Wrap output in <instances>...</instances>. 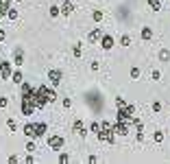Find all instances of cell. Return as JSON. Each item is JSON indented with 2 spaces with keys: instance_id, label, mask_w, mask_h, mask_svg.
Listing matches in <instances>:
<instances>
[{
  "instance_id": "obj_13",
  "label": "cell",
  "mask_w": 170,
  "mask_h": 164,
  "mask_svg": "<svg viewBox=\"0 0 170 164\" xmlns=\"http://www.w3.org/2000/svg\"><path fill=\"white\" fill-rule=\"evenodd\" d=\"M72 55H74L77 59H81V57H83V44H81V42H77V44H74V48H72Z\"/></svg>"
},
{
  "instance_id": "obj_7",
  "label": "cell",
  "mask_w": 170,
  "mask_h": 164,
  "mask_svg": "<svg viewBox=\"0 0 170 164\" xmlns=\"http://www.w3.org/2000/svg\"><path fill=\"white\" fill-rule=\"evenodd\" d=\"M0 77H2L5 81L11 79V64L9 61H0Z\"/></svg>"
},
{
  "instance_id": "obj_18",
  "label": "cell",
  "mask_w": 170,
  "mask_h": 164,
  "mask_svg": "<svg viewBox=\"0 0 170 164\" xmlns=\"http://www.w3.org/2000/svg\"><path fill=\"white\" fill-rule=\"evenodd\" d=\"M148 7L153 11H161V2H159V0H148Z\"/></svg>"
},
{
  "instance_id": "obj_26",
  "label": "cell",
  "mask_w": 170,
  "mask_h": 164,
  "mask_svg": "<svg viewBox=\"0 0 170 164\" xmlns=\"http://www.w3.org/2000/svg\"><path fill=\"white\" fill-rule=\"evenodd\" d=\"M155 142H164V131H155Z\"/></svg>"
},
{
  "instance_id": "obj_29",
  "label": "cell",
  "mask_w": 170,
  "mask_h": 164,
  "mask_svg": "<svg viewBox=\"0 0 170 164\" xmlns=\"http://www.w3.org/2000/svg\"><path fill=\"white\" fill-rule=\"evenodd\" d=\"M9 105V99L7 96H0V107H7Z\"/></svg>"
},
{
  "instance_id": "obj_28",
  "label": "cell",
  "mask_w": 170,
  "mask_h": 164,
  "mask_svg": "<svg viewBox=\"0 0 170 164\" xmlns=\"http://www.w3.org/2000/svg\"><path fill=\"white\" fill-rule=\"evenodd\" d=\"M153 112H161V103L159 101H153Z\"/></svg>"
},
{
  "instance_id": "obj_1",
  "label": "cell",
  "mask_w": 170,
  "mask_h": 164,
  "mask_svg": "<svg viewBox=\"0 0 170 164\" xmlns=\"http://www.w3.org/2000/svg\"><path fill=\"white\" fill-rule=\"evenodd\" d=\"M35 109H37L35 90H33L29 83H22V114H24V116H31Z\"/></svg>"
},
{
  "instance_id": "obj_16",
  "label": "cell",
  "mask_w": 170,
  "mask_h": 164,
  "mask_svg": "<svg viewBox=\"0 0 170 164\" xmlns=\"http://www.w3.org/2000/svg\"><path fill=\"white\" fill-rule=\"evenodd\" d=\"M101 35H103V33H101V29H94V31H92V33L87 35V39H89V42L94 44V42H98V39H101Z\"/></svg>"
},
{
  "instance_id": "obj_21",
  "label": "cell",
  "mask_w": 170,
  "mask_h": 164,
  "mask_svg": "<svg viewBox=\"0 0 170 164\" xmlns=\"http://www.w3.org/2000/svg\"><path fill=\"white\" fill-rule=\"evenodd\" d=\"M11 77H13V83H22V72H20V70L11 72Z\"/></svg>"
},
{
  "instance_id": "obj_8",
  "label": "cell",
  "mask_w": 170,
  "mask_h": 164,
  "mask_svg": "<svg viewBox=\"0 0 170 164\" xmlns=\"http://www.w3.org/2000/svg\"><path fill=\"white\" fill-rule=\"evenodd\" d=\"M101 46H103V51H111L113 48V37L111 35H101Z\"/></svg>"
},
{
  "instance_id": "obj_10",
  "label": "cell",
  "mask_w": 170,
  "mask_h": 164,
  "mask_svg": "<svg viewBox=\"0 0 170 164\" xmlns=\"http://www.w3.org/2000/svg\"><path fill=\"white\" fill-rule=\"evenodd\" d=\"M46 131H48V125H46V123H37V125H35V133H33V138H42Z\"/></svg>"
},
{
  "instance_id": "obj_12",
  "label": "cell",
  "mask_w": 170,
  "mask_h": 164,
  "mask_svg": "<svg viewBox=\"0 0 170 164\" xmlns=\"http://www.w3.org/2000/svg\"><path fill=\"white\" fill-rule=\"evenodd\" d=\"M142 39H144V42H151V39H153V29H151V27H144V29H142Z\"/></svg>"
},
{
  "instance_id": "obj_34",
  "label": "cell",
  "mask_w": 170,
  "mask_h": 164,
  "mask_svg": "<svg viewBox=\"0 0 170 164\" xmlns=\"http://www.w3.org/2000/svg\"><path fill=\"white\" fill-rule=\"evenodd\" d=\"M5 37H7V33H5V31H2V29H0V42H2V39H5Z\"/></svg>"
},
{
  "instance_id": "obj_36",
  "label": "cell",
  "mask_w": 170,
  "mask_h": 164,
  "mask_svg": "<svg viewBox=\"0 0 170 164\" xmlns=\"http://www.w3.org/2000/svg\"><path fill=\"white\" fill-rule=\"evenodd\" d=\"M18 2H20V0H18Z\"/></svg>"
},
{
  "instance_id": "obj_24",
  "label": "cell",
  "mask_w": 170,
  "mask_h": 164,
  "mask_svg": "<svg viewBox=\"0 0 170 164\" xmlns=\"http://www.w3.org/2000/svg\"><path fill=\"white\" fill-rule=\"evenodd\" d=\"M7 15H9V20H18V11H15V9H11V7H9Z\"/></svg>"
},
{
  "instance_id": "obj_2",
  "label": "cell",
  "mask_w": 170,
  "mask_h": 164,
  "mask_svg": "<svg viewBox=\"0 0 170 164\" xmlns=\"http://www.w3.org/2000/svg\"><path fill=\"white\" fill-rule=\"evenodd\" d=\"M55 99H57L55 90L48 88V85H39V88L35 90V103H37V107H42V105H46V103H53Z\"/></svg>"
},
{
  "instance_id": "obj_27",
  "label": "cell",
  "mask_w": 170,
  "mask_h": 164,
  "mask_svg": "<svg viewBox=\"0 0 170 164\" xmlns=\"http://www.w3.org/2000/svg\"><path fill=\"white\" fill-rule=\"evenodd\" d=\"M151 79H153V81H159V79H161V72H159V70H153V72H151Z\"/></svg>"
},
{
  "instance_id": "obj_3",
  "label": "cell",
  "mask_w": 170,
  "mask_h": 164,
  "mask_svg": "<svg viewBox=\"0 0 170 164\" xmlns=\"http://www.w3.org/2000/svg\"><path fill=\"white\" fill-rule=\"evenodd\" d=\"M96 136H98V140H105V142H113V140H116V133H113V125H109L107 121H103L101 123V127H98V133H96Z\"/></svg>"
},
{
  "instance_id": "obj_22",
  "label": "cell",
  "mask_w": 170,
  "mask_h": 164,
  "mask_svg": "<svg viewBox=\"0 0 170 164\" xmlns=\"http://www.w3.org/2000/svg\"><path fill=\"white\" fill-rule=\"evenodd\" d=\"M48 13H50V18H57V15L61 13V9H59L57 5H53V7H50V11H48Z\"/></svg>"
},
{
  "instance_id": "obj_33",
  "label": "cell",
  "mask_w": 170,
  "mask_h": 164,
  "mask_svg": "<svg viewBox=\"0 0 170 164\" xmlns=\"http://www.w3.org/2000/svg\"><path fill=\"white\" fill-rule=\"evenodd\" d=\"M70 105H72V101H70V99H63V109H68Z\"/></svg>"
},
{
  "instance_id": "obj_25",
  "label": "cell",
  "mask_w": 170,
  "mask_h": 164,
  "mask_svg": "<svg viewBox=\"0 0 170 164\" xmlns=\"http://www.w3.org/2000/svg\"><path fill=\"white\" fill-rule=\"evenodd\" d=\"M7 127H9L11 131H15V129H18V123H15L13 118H9V121H7Z\"/></svg>"
},
{
  "instance_id": "obj_32",
  "label": "cell",
  "mask_w": 170,
  "mask_h": 164,
  "mask_svg": "<svg viewBox=\"0 0 170 164\" xmlns=\"http://www.w3.org/2000/svg\"><path fill=\"white\" fill-rule=\"evenodd\" d=\"M98 127H101V123H92V131L94 133H98Z\"/></svg>"
},
{
  "instance_id": "obj_17",
  "label": "cell",
  "mask_w": 170,
  "mask_h": 164,
  "mask_svg": "<svg viewBox=\"0 0 170 164\" xmlns=\"http://www.w3.org/2000/svg\"><path fill=\"white\" fill-rule=\"evenodd\" d=\"M33 133H35V125L33 123H26V125H24V136L33 138Z\"/></svg>"
},
{
  "instance_id": "obj_9",
  "label": "cell",
  "mask_w": 170,
  "mask_h": 164,
  "mask_svg": "<svg viewBox=\"0 0 170 164\" xmlns=\"http://www.w3.org/2000/svg\"><path fill=\"white\" fill-rule=\"evenodd\" d=\"M13 64L15 66H24V51L22 48H15L13 51Z\"/></svg>"
},
{
  "instance_id": "obj_20",
  "label": "cell",
  "mask_w": 170,
  "mask_h": 164,
  "mask_svg": "<svg viewBox=\"0 0 170 164\" xmlns=\"http://www.w3.org/2000/svg\"><path fill=\"white\" fill-rule=\"evenodd\" d=\"M120 46H125V48H127V46H131V37H129V35H122V37H120Z\"/></svg>"
},
{
  "instance_id": "obj_30",
  "label": "cell",
  "mask_w": 170,
  "mask_h": 164,
  "mask_svg": "<svg viewBox=\"0 0 170 164\" xmlns=\"http://www.w3.org/2000/svg\"><path fill=\"white\" fill-rule=\"evenodd\" d=\"M68 160H70L68 153H59V162H68Z\"/></svg>"
},
{
  "instance_id": "obj_15",
  "label": "cell",
  "mask_w": 170,
  "mask_h": 164,
  "mask_svg": "<svg viewBox=\"0 0 170 164\" xmlns=\"http://www.w3.org/2000/svg\"><path fill=\"white\" fill-rule=\"evenodd\" d=\"M159 61H161V64H168V61H170V51H168V48H161V51H159Z\"/></svg>"
},
{
  "instance_id": "obj_5",
  "label": "cell",
  "mask_w": 170,
  "mask_h": 164,
  "mask_svg": "<svg viewBox=\"0 0 170 164\" xmlns=\"http://www.w3.org/2000/svg\"><path fill=\"white\" fill-rule=\"evenodd\" d=\"M61 79H63V72H61V70H57V68L48 70V81H50L53 85H59V83H61Z\"/></svg>"
},
{
  "instance_id": "obj_31",
  "label": "cell",
  "mask_w": 170,
  "mask_h": 164,
  "mask_svg": "<svg viewBox=\"0 0 170 164\" xmlns=\"http://www.w3.org/2000/svg\"><path fill=\"white\" fill-rule=\"evenodd\" d=\"M26 151L33 153V151H35V142H29V145H26Z\"/></svg>"
},
{
  "instance_id": "obj_14",
  "label": "cell",
  "mask_w": 170,
  "mask_h": 164,
  "mask_svg": "<svg viewBox=\"0 0 170 164\" xmlns=\"http://www.w3.org/2000/svg\"><path fill=\"white\" fill-rule=\"evenodd\" d=\"M9 0H0V20H2L5 15H7V11H9Z\"/></svg>"
},
{
  "instance_id": "obj_19",
  "label": "cell",
  "mask_w": 170,
  "mask_h": 164,
  "mask_svg": "<svg viewBox=\"0 0 170 164\" xmlns=\"http://www.w3.org/2000/svg\"><path fill=\"white\" fill-rule=\"evenodd\" d=\"M103 15H105V13L98 9V11H94V13H92V20H94V22H101V20H103Z\"/></svg>"
},
{
  "instance_id": "obj_4",
  "label": "cell",
  "mask_w": 170,
  "mask_h": 164,
  "mask_svg": "<svg viewBox=\"0 0 170 164\" xmlns=\"http://www.w3.org/2000/svg\"><path fill=\"white\" fill-rule=\"evenodd\" d=\"M63 145H65V138L63 136H48V147H50V149L59 151Z\"/></svg>"
},
{
  "instance_id": "obj_35",
  "label": "cell",
  "mask_w": 170,
  "mask_h": 164,
  "mask_svg": "<svg viewBox=\"0 0 170 164\" xmlns=\"http://www.w3.org/2000/svg\"><path fill=\"white\" fill-rule=\"evenodd\" d=\"M0 53H2V44H0Z\"/></svg>"
},
{
  "instance_id": "obj_6",
  "label": "cell",
  "mask_w": 170,
  "mask_h": 164,
  "mask_svg": "<svg viewBox=\"0 0 170 164\" xmlns=\"http://www.w3.org/2000/svg\"><path fill=\"white\" fill-rule=\"evenodd\" d=\"M72 129H74V133H77V136H81V138H85V136H87V129H85V125H83V121H81V118H77V121H74Z\"/></svg>"
},
{
  "instance_id": "obj_11",
  "label": "cell",
  "mask_w": 170,
  "mask_h": 164,
  "mask_svg": "<svg viewBox=\"0 0 170 164\" xmlns=\"http://www.w3.org/2000/svg\"><path fill=\"white\" fill-rule=\"evenodd\" d=\"M59 9H61V13H63V15H70L72 11H74V5H72L70 0H65V2H63V5H61Z\"/></svg>"
},
{
  "instance_id": "obj_23",
  "label": "cell",
  "mask_w": 170,
  "mask_h": 164,
  "mask_svg": "<svg viewBox=\"0 0 170 164\" xmlns=\"http://www.w3.org/2000/svg\"><path fill=\"white\" fill-rule=\"evenodd\" d=\"M129 75H131V79H137V77H140V68H137V66H133V68L129 70Z\"/></svg>"
}]
</instances>
